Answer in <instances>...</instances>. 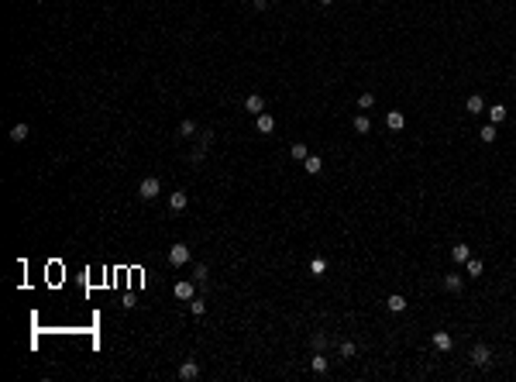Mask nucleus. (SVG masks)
Instances as JSON below:
<instances>
[{
  "label": "nucleus",
  "instance_id": "20e7f679",
  "mask_svg": "<svg viewBox=\"0 0 516 382\" xmlns=\"http://www.w3.org/2000/svg\"><path fill=\"white\" fill-rule=\"evenodd\" d=\"M196 286H200L196 279H179V282L172 286V293H176V300H186V303H189V300L196 296Z\"/></svg>",
  "mask_w": 516,
  "mask_h": 382
},
{
  "label": "nucleus",
  "instance_id": "1a4fd4ad",
  "mask_svg": "<svg viewBox=\"0 0 516 382\" xmlns=\"http://www.w3.org/2000/svg\"><path fill=\"white\" fill-rule=\"evenodd\" d=\"M255 127H258L262 135H272V131H275V117L272 114H258V117H255Z\"/></svg>",
  "mask_w": 516,
  "mask_h": 382
},
{
  "label": "nucleus",
  "instance_id": "423d86ee",
  "mask_svg": "<svg viewBox=\"0 0 516 382\" xmlns=\"http://www.w3.org/2000/svg\"><path fill=\"white\" fill-rule=\"evenodd\" d=\"M244 110H248V114H255V117H258V114H265V97L252 93V97L244 100Z\"/></svg>",
  "mask_w": 516,
  "mask_h": 382
},
{
  "label": "nucleus",
  "instance_id": "9d476101",
  "mask_svg": "<svg viewBox=\"0 0 516 382\" xmlns=\"http://www.w3.org/2000/svg\"><path fill=\"white\" fill-rule=\"evenodd\" d=\"M303 169H307L310 176H320V173H323V159H320V155H307V162H303Z\"/></svg>",
  "mask_w": 516,
  "mask_h": 382
},
{
  "label": "nucleus",
  "instance_id": "a878e982",
  "mask_svg": "<svg viewBox=\"0 0 516 382\" xmlns=\"http://www.w3.org/2000/svg\"><path fill=\"white\" fill-rule=\"evenodd\" d=\"M310 272H313V276H323V272H327V258H313V262H310Z\"/></svg>",
  "mask_w": 516,
  "mask_h": 382
},
{
  "label": "nucleus",
  "instance_id": "9b49d317",
  "mask_svg": "<svg viewBox=\"0 0 516 382\" xmlns=\"http://www.w3.org/2000/svg\"><path fill=\"white\" fill-rule=\"evenodd\" d=\"M465 110H468V114H482V110H485V100H482L479 93H471L468 100H465Z\"/></svg>",
  "mask_w": 516,
  "mask_h": 382
},
{
  "label": "nucleus",
  "instance_id": "4be33fe9",
  "mask_svg": "<svg viewBox=\"0 0 516 382\" xmlns=\"http://www.w3.org/2000/svg\"><path fill=\"white\" fill-rule=\"evenodd\" d=\"M479 138L485 141V145H492V141H495V124H492V121H489V124H485V127L479 131Z\"/></svg>",
  "mask_w": 516,
  "mask_h": 382
},
{
  "label": "nucleus",
  "instance_id": "473e14b6",
  "mask_svg": "<svg viewBox=\"0 0 516 382\" xmlns=\"http://www.w3.org/2000/svg\"><path fill=\"white\" fill-rule=\"evenodd\" d=\"M320 4H323V7H327V4H334V0H320Z\"/></svg>",
  "mask_w": 516,
  "mask_h": 382
},
{
  "label": "nucleus",
  "instance_id": "39448f33",
  "mask_svg": "<svg viewBox=\"0 0 516 382\" xmlns=\"http://www.w3.org/2000/svg\"><path fill=\"white\" fill-rule=\"evenodd\" d=\"M179 379H183V382H193V379H200V365H196L193 358H186L183 365H179Z\"/></svg>",
  "mask_w": 516,
  "mask_h": 382
},
{
  "label": "nucleus",
  "instance_id": "7ed1b4c3",
  "mask_svg": "<svg viewBox=\"0 0 516 382\" xmlns=\"http://www.w3.org/2000/svg\"><path fill=\"white\" fill-rule=\"evenodd\" d=\"M189 258H193V252H189V248H186L183 241H176V244H172V248H169V265L183 269L186 262H189Z\"/></svg>",
  "mask_w": 516,
  "mask_h": 382
},
{
  "label": "nucleus",
  "instance_id": "bb28decb",
  "mask_svg": "<svg viewBox=\"0 0 516 382\" xmlns=\"http://www.w3.org/2000/svg\"><path fill=\"white\" fill-rule=\"evenodd\" d=\"M355 355H358L355 341H341V358H355Z\"/></svg>",
  "mask_w": 516,
  "mask_h": 382
},
{
  "label": "nucleus",
  "instance_id": "412c9836",
  "mask_svg": "<svg viewBox=\"0 0 516 382\" xmlns=\"http://www.w3.org/2000/svg\"><path fill=\"white\" fill-rule=\"evenodd\" d=\"M196 131H200V127H196V121H189V117H186L183 124H179V135H183V138H193Z\"/></svg>",
  "mask_w": 516,
  "mask_h": 382
},
{
  "label": "nucleus",
  "instance_id": "cd10ccee",
  "mask_svg": "<svg viewBox=\"0 0 516 382\" xmlns=\"http://www.w3.org/2000/svg\"><path fill=\"white\" fill-rule=\"evenodd\" d=\"M203 159H206V148H200V145H196V148H193V155H189V162H193V165H200Z\"/></svg>",
  "mask_w": 516,
  "mask_h": 382
},
{
  "label": "nucleus",
  "instance_id": "ddd939ff",
  "mask_svg": "<svg viewBox=\"0 0 516 382\" xmlns=\"http://www.w3.org/2000/svg\"><path fill=\"white\" fill-rule=\"evenodd\" d=\"M28 135H31V127H28V124H14V127H11V141H14V145L28 141Z\"/></svg>",
  "mask_w": 516,
  "mask_h": 382
},
{
  "label": "nucleus",
  "instance_id": "c756f323",
  "mask_svg": "<svg viewBox=\"0 0 516 382\" xmlns=\"http://www.w3.org/2000/svg\"><path fill=\"white\" fill-rule=\"evenodd\" d=\"M210 141H214V131H200V148H206Z\"/></svg>",
  "mask_w": 516,
  "mask_h": 382
},
{
  "label": "nucleus",
  "instance_id": "f3484780",
  "mask_svg": "<svg viewBox=\"0 0 516 382\" xmlns=\"http://www.w3.org/2000/svg\"><path fill=\"white\" fill-rule=\"evenodd\" d=\"M461 286H465V279L454 272V276H444V290H451V293H461Z\"/></svg>",
  "mask_w": 516,
  "mask_h": 382
},
{
  "label": "nucleus",
  "instance_id": "f03ea898",
  "mask_svg": "<svg viewBox=\"0 0 516 382\" xmlns=\"http://www.w3.org/2000/svg\"><path fill=\"white\" fill-rule=\"evenodd\" d=\"M159 193H162L159 176H145V179H141V186H138V197H141V200H155Z\"/></svg>",
  "mask_w": 516,
  "mask_h": 382
},
{
  "label": "nucleus",
  "instance_id": "b1692460",
  "mask_svg": "<svg viewBox=\"0 0 516 382\" xmlns=\"http://www.w3.org/2000/svg\"><path fill=\"white\" fill-rule=\"evenodd\" d=\"M206 276H210V269H206L203 262H200V265H193V279L200 282V286H206Z\"/></svg>",
  "mask_w": 516,
  "mask_h": 382
},
{
  "label": "nucleus",
  "instance_id": "6e6552de",
  "mask_svg": "<svg viewBox=\"0 0 516 382\" xmlns=\"http://www.w3.org/2000/svg\"><path fill=\"white\" fill-rule=\"evenodd\" d=\"M386 127H389V131H403V127H406L403 110H389V114H386Z\"/></svg>",
  "mask_w": 516,
  "mask_h": 382
},
{
  "label": "nucleus",
  "instance_id": "f8f14e48",
  "mask_svg": "<svg viewBox=\"0 0 516 382\" xmlns=\"http://www.w3.org/2000/svg\"><path fill=\"white\" fill-rule=\"evenodd\" d=\"M451 258H454V262L461 265V262H468V258H471V248H468L465 241H461V244H454V248H451Z\"/></svg>",
  "mask_w": 516,
  "mask_h": 382
},
{
  "label": "nucleus",
  "instance_id": "4468645a",
  "mask_svg": "<svg viewBox=\"0 0 516 382\" xmlns=\"http://www.w3.org/2000/svg\"><path fill=\"white\" fill-rule=\"evenodd\" d=\"M506 117H509V110H506L503 104H492V107H489V121H492V124H503Z\"/></svg>",
  "mask_w": 516,
  "mask_h": 382
},
{
  "label": "nucleus",
  "instance_id": "393cba45",
  "mask_svg": "<svg viewBox=\"0 0 516 382\" xmlns=\"http://www.w3.org/2000/svg\"><path fill=\"white\" fill-rule=\"evenodd\" d=\"M465 269H468V276H482V269H485V265H482V258H468Z\"/></svg>",
  "mask_w": 516,
  "mask_h": 382
},
{
  "label": "nucleus",
  "instance_id": "2eb2a0df",
  "mask_svg": "<svg viewBox=\"0 0 516 382\" xmlns=\"http://www.w3.org/2000/svg\"><path fill=\"white\" fill-rule=\"evenodd\" d=\"M386 307H389L392 313H403L406 310V296H403V293H392L389 300H386Z\"/></svg>",
  "mask_w": 516,
  "mask_h": 382
},
{
  "label": "nucleus",
  "instance_id": "f257e3e1",
  "mask_svg": "<svg viewBox=\"0 0 516 382\" xmlns=\"http://www.w3.org/2000/svg\"><path fill=\"white\" fill-rule=\"evenodd\" d=\"M468 358H471L475 369H489V365H492V348H489V345H475Z\"/></svg>",
  "mask_w": 516,
  "mask_h": 382
},
{
  "label": "nucleus",
  "instance_id": "7c9ffc66",
  "mask_svg": "<svg viewBox=\"0 0 516 382\" xmlns=\"http://www.w3.org/2000/svg\"><path fill=\"white\" fill-rule=\"evenodd\" d=\"M313 348H317V351L327 348V334H313Z\"/></svg>",
  "mask_w": 516,
  "mask_h": 382
},
{
  "label": "nucleus",
  "instance_id": "c85d7f7f",
  "mask_svg": "<svg viewBox=\"0 0 516 382\" xmlns=\"http://www.w3.org/2000/svg\"><path fill=\"white\" fill-rule=\"evenodd\" d=\"M372 104H375V97H372V93H361V97H358V107H361V110H368Z\"/></svg>",
  "mask_w": 516,
  "mask_h": 382
},
{
  "label": "nucleus",
  "instance_id": "a211bd4d",
  "mask_svg": "<svg viewBox=\"0 0 516 382\" xmlns=\"http://www.w3.org/2000/svg\"><path fill=\"white\" fill-rule=\"evenodd\" d=\"M189 313H193V317H203V313H206V300H203V296H193V300H189Z\"/></svg>",
  "mask_w": 516,
  "mask_h": 382
},
{
  "label": "nucleus",
  "instance_id": "6ab92c4d",
  "mask_svg": "<svg viewBox=\"0 0 516 382\" xmlns=\"http://www.w3.org/2000/svg\"><path fill=\"white\" fill-rule=\"evenodd\" d=\"M289 155H293V159H296V162H307V155H310V148H307V145H303V141H296V145H293V148H289Z\"/></svg>",
  "mask_w": 516,
  "mask_h": 382
},
{
  "label": "nucleus",
  "instance_id": "2f4dec72",
  "mask_svg": "<svg viewBox=\"0 0 516 382\" xmlns=\"http://www.w3.org/2000/svg\"><path fill=\"white\" fill-rule=\"evenodd\" d=\"M252 7H255V11H265V7H269V0H252Z\"/></svg>",
  "mask_w": 516,
  "mask_h": 382
},
{
  "label": "nucleus",
  "instance_id": "aec40b11",
  "mask_svg": "<svg viewBox=\"0 0 516 382\" xmlns=\"http://www.w3.org/2000/svg\"><path fill=\"white\" fill-rule=\"evenodd\" d=\"M310 369H313V372H327V369H331V361L317 351V355H313V361H310Z\"/></svg>",
  "mask_w": 516,
  "mask_h": 382
},
{
  "label": "nucleus",
  "instance_id": "5701e85b",
  "mask_svg": "<svg viewBox=\"0 0 516 382\" xmlns=\"http://www.w3.org/2000/svg\"><path fill=\"white\" fill-rule=\"evenodd\" d=\"M355 131H358V135H368V131H372V121H368L365 114H358L355 117Z\"/></svg>",
  "mask_w": 516,
  "mask_h": 382
},
{
  "label": "nucleus",
  "instance_id": "0eeeda50",
  "mask_svg": "<svg viewBox=\"0 0 516 382\" xmlns=\"http://www.w3.org/2000/svg\"><path fill=\"white\" fill-rule=\"evenodd\" d=\"M186 203H189V197H186V189H176V193H169V207L176 210V214H183Z\"/></svg>",
  "mask_w": 516,
  "mask_h": 382
},
{
  "label": "nucleus",
  "instance_id": "dca6fc26",
  "mask_svg": "<svg viewBox=\"0 0 516 382\" xmlns=\"http://www.w3.org/2000/svg\"><path fill=\"white\" fill-rule=\"evenodd\" d=\"M434 348L437 351H451V334L447 331H434Z\"/></svg>",
  "mask_w": 516,
  "mask_h": 382
}]
</instances>
